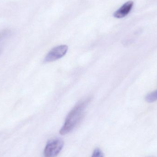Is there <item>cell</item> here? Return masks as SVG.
<instances>
[{
    "label": "cell",
    "instance_id": "8992f818",
    "mask_svg": "<svg viewBox=\"0 0 157 157\" xmlns=\"http://www.w3.org/2000/svg\"><path fill=\"white\" fill-rule=\"evenodd\" d=\"M91 157H104V155L99 148H96L94 150Z\"/></svg>",
    "mask_w": 157,
    "mask_h": 157
},
{
    "label": "cell",
    "instance_id": "277c9868",
    "mask_svg": "<svg viewBox=\"0 0 157 157\" xmlns=\"http://www.w3.org/2000/svg\"><path fill=\"white\" fill-rule=\"evenodd\" d=\"M134 2L129 1L124 4L119 9L113 13V16L116 18H121L124 17L129 14L132 8Z\"/></svg>",
    "mask_w": 157,
    "mask_h": 157
},
{
    "label": "cell",
    "instance_id": "52a82bcc",
    "mask_svg": "<svg viewBox=\"0 0 157 157\" xmlns=\"http://www.w3.org/2000/svg\"><path fill=\"white\" fill-rule=\"evenodd\" d=\"M4 45V41L2 38H0V53L2 52L3 50V47Z\"/></svg>",
    "mask_w": 157,
    "mask_h": 157
},
{
    "label": "cell",
    "instance_id": "7a4b0ae2",
    "mask_svg": "<svg viewBox=\"0 0 157 157\" xmlns=\"http://www.w3.org/2000/svg\"><path fill=\"white\" fill-rule=\"evenodd\" d=\"M64 145L63 141L55 139L48 142L44 150V157H56L59 154Z\"/></svg>",
    "mask_w": 157,
    "mask_h": 157
},
{
    "label": "cell",
    "instance_id": "6da1fadb",
    "mask_svg": "<svg viewBox=\"0 0 157 157\" xmlns=\"http://www.w3.org/2000/svg\"><path fill=\"white\" fill-rule=\"evenodd\" d=\"M89 101V99H88L80 101L70 112L60 131L61 135L67 134L78 125L84 116L85 110Z\"/></svg>",
    "mask_w": 157,
    "mask_h": 157
},
{
    "label": "cell",
    "instance_id": "3957f363",
    "mask_svg": "<svg viewBox=\"0 0 157 157\" xmlns=\"http://www.w3.org/2000/svg\"><path fill=\"white\" fill-rule=\"evenodd\" d=\"M67 45H60L52 48L45 57V62H51L57 60L64 56L68 51Z\"/></svg>",
    "mask_w": 157,
    "mask_h": 157
},
{
    "label": "cell",
    "instance_id": "5b68a950",
    "mask_svg": "<svg viewBox=\"0 0 157 157\" xmlns=\"http://www.w3.org/2000/svg\"><path fill=\"white\" fill-rule=\"evenodd\" d=\"M146 100L148 102H153L157 100V90L148 94L146 98Z\"/></svg>",
    "mask_w": 157,
    "mask_h": 157
}]
</instances>
